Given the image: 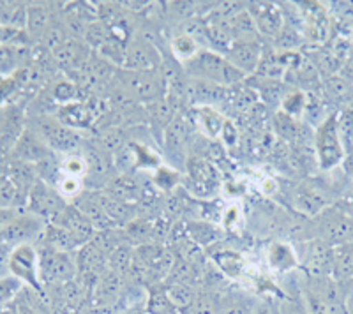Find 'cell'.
Returning a JSON list of instances; mask_svg holds the SVG:
<instances>
[{
	"label": "cell",
	"mask_w": 353,
	"mask_h": 314,
	"mask_svg": "<svg viewBox=\"0 0 353 314\" xmlns=\"http://www.w3.org/2000/svg\"><path fill=\"white\" fill-rule=\"evenodd\" d=\"M53 21V14L50 11V6L46 4H28L27 6V25L25 32L32 43H39L43 39L44 32Z\"/></svg>",
	"instance_id": "cell-21"
},
{
	"label": "cell",
	"mask_w": 353,
	"mask_h": 314,
	"mask_svg": "<svg viewBox=\"0 0 353 314\" xmlns=\"http://www.w3.org/2000/svg\"><path fill=\"white\" fill-rule=\"evenodd\" d=\"M267 265H269L270 272L277 275L290 274L292 270L301 269L297 251L293 249L290 244H286V242H274V244H270L269 251H267Z\"/></svg>",
	"instance_id": "cell-20"
},
{
	"label": "cell",
	"mask_w": 353,
	"mask_h": 314,
	"mask_svg": "<svg viewBox=\"0 0 353 314\" xmlns=\"http://www.w3.org/2000/svg\"><path fill=\"white\" fill-rule=\"evenodd\" d=\"M253 314H274V307H270L269 304H258Z\"/></svg>",
	"instance_id": "cell-53"
},
{
	"label": "cell",
	"mask_w": 353,
	"mask_h": 314,
	"mask_svg": "<svg viewBox=\"0 0 353 314\" xmlns=\"http://www.w3.org/2000/svg\"><path fill=\"white\" fill-rule=\"evenodd\" d=\"M248 11L254 20L258 34L263 37H279L285 30V14L274 2H251Z\"/></svg>",
	"instance_id": "cell-15"
},
{
	"label": "cell",
	"mask_w": 353,
	"mask_h": 314,
	"mask_svg": "<svg viewBox=\"0 0 353 314\" xmlns=\"http://www.w3.org/2000/svg\"><path fill=\"white\" fill-rule=\"evenodd\" d=\"M18 212H20L18 209H0V233L8 228L12 219L17 218Z\"/></svg>",
	"instance_id": "cell-48"
},
{
	"label": "cell",
	"mask_w": 353,
	"mask_h": 314,
	"mask_svg": "<svg viewBox=\"0 0 353 314\" xmlns=\"http://www.w3.org/2000/svg\"><path fill=\"white\" fill-rule=\"evenodd\" d=\"M23 282L18 281L14 275H2L0 278V309L14 304V300L23 291Z\"/></svg>",
	"instance_id": "cell-40"
},
{
	"label": "cell",
	"mask_w": 353,
	"mask_h": 314,
	"mask_svg": "<svg viewBox=\"0 0 353 314\" xmlns=\"http://www.w3.org/2000/svg\"><path fill=\"white\" fill-rule=\"evenodd\" d=\"M241 221V212H239L237 207H230L228 212L225 213V222H226V228H232L233 222H239Z\"/></svg>",
	"instance_id": "cell-50"
},
{
	"label": "cell",
	"mask_w": 353,
	"mask_h": 314,
	"mask_svg": "<svg viewBox=\"0 0 353 314\" xmlns=\"http://www.w3.org/2000/svg\"><path fill=\"white\" fill-rule=\"evenodd\" d=\"M122 288V275H119L113 270H106L94 284V300L99 306L117 302V298L121 295Z\"/></svg>",
	"instance_id": "cell-25"
},
{
	"label": "cell",
	"mask_w": 353,
	"mask_h": 314,
	"mask_svg": "<svg viewBox=\"0 0 353 314\" xmlns=\"http://www.w3.org/2000/svg\"><path fill=\"white\" fill-rule=\"evenodd\" d=\"M181 182V174L173 169L172 166H159V168L154 171V184L159 187V189L172 191L175 189L176 184Z\"/></svg>",
	"instance_id": "cell-43"
},
{
	"label": "cell",
	"mask_w": 353,
	"mask_h": 314,
	"mask_svg": "<svg viewBox=\"0 0 353 314\" xmlns=\"http://www.w3.org/2000/svg\"><path fill=\"white\" fill-rule=\"evenodd\" d=\"M305 108H307V96L301 89L288 92L281 101V112L288 115V117L297 118V121L304 117Z\"/></svg>",
	"instance_id": "cell-37"
},
{
	"label": "cell",
	"mask_w": 353,
	"mask_h": 314,
	"mask_svg": "<svg viewBox=\"0 0 353 314\" xmlns=\"http://www.w3.org/2000/svg\"><path fill=\"white\" fill-rule=\"evenodd\" d=\"M103 193L115 198L119 202L137 205V202L140 200V185H138V182L131 175L121 174L106 182Z\"/></svg>",
	"instance_id": "cell-22"
},
{
	"label": "cell",
	"mask_w": 353,
	"mask_h": 314,
	"mask_svg": "<svg viewBox=\"0 0 353 314\" xmlns=\"http://www.w3.org/2000/svg\"><path fill=\"white\" fill-rule=\"evenodd\" d=\"M72 205L77 207L85 218L92 222V226L97 231H106L112 230V228H117L112 222V219L108 218V213L105 212L103 205H101L97 191H83V193L72 202Z\"/></svg>",
	"instance_id": "cell-19"
},
{
	"label": "cell",
	"mask_w": 353,
	"mask_h": 314,
	"mask_svg": "<svg viewBox=\"0 0 353 314\" xmlns=\"http://www.w3.org/2000/svg\"><path fill=\"white\" fill-rule=\"evenodd\" d=\"M299 265L307 278H332L334 247L320 238H307L297 251Z\"/></svg>",
	"instance_id": "cell-8"
},
{
	"label": "cell",
	"mask_w": 353,
	"mask_h": 314,
	"mask_svg": "<svg viewBox=\"0 0 353 314\" xmlns=\"http://www.w3.org/2000/svg\"><path fill=\"white\" fill-rule=\"evenodd\" d=\"M27 6L25 2L0 0V28L25 30L27 25Z\"/></svg>",
	"instance_id": "cell-27"
},
{
	"label": "cell",
	"mask_w": 353,
	"mask_h": 314,
	"mask_svg": "<svg viewBox=\"0 0 353 314\" xmlns=\"http://www.w3.org/2000/svg\"><path fill=\"white\" fill-rule=\"evenodd\" d=\"M339 286H341V291H343V297H345V300H353V279L343 282V284H339Z\"/></svg>",
	"instance_id": "cell-52"
},
{
	"label": "cell",
	"mask_w": 353,
	"mask_h": 314,
	"mask_svg": "<svg viewBox=\"0 0 353 314\" xmlns=\"http://www.w3.org/2000/svg\"><path fill=\"white\" fill-rule=\"evenodd\" d=\"M313 147L320 169L332 171V169L341 168L346 157V149L339 134V127H337V112L329 113L316 125L313 133Z\"/></svg>",
	"instance_id": "cell-2"
},
{
	"label": "cell",
	"mask_w": 353,
	"mask_h": 314,
	"mask_svg": "<svg viewBox=\"0 0 353 314\" xmlns=\"http://www.w3.org/2000/svg\"><path fill=\"white\" fill-rule=\"evenodd\" d=\"M201 50L203 48H201L200 43L193 36H189L185 32L176 34L172 39V55L175 56L176 61L182 62V64L191 61L193 56H196Z\"/></svg>",
	"instance_id": "cell-32"
},
{
	"label": "cell",
	"mask_w": 353,
	"mask_h": 314,
	"mask_svg": "<svg viewBox=\"0 0 353 314\" xmlns=\"http://www.w3.org/2000/svg\"><path fill=\"white\" fill-rule=\"evenodd\" d=\"M343 171H345V175L348 178H352L353 180V150L352 152H348L346 154V157H345V161H343Z\"/></svg>",
	"instance_id": "cell-51"
},
{
	"label": "cell",
	"mask_w": 353,
	"mask_h": 314,
	"mask_svg": "<svg viewBox=\"0 0 353 314\" xmlns=\"http://www.w3.org/2000/svg\"><path fill=\"white\" fill-rule=\"evenodd\" d=\"M37 254H39V274L44 288H61L77 279L78 266L74 253H64L39 244Z\"/></svg>",
	"instance_id": "cell-6"
},
{
	"label": "cell",
	"mask_w": 353,
	"mask_h": 314,
	"mask_svg": "<svg viewBox=\"0 0 353 314\" xmlns=\"http://www.w3.org/2000/svg\"><path fill=\"white\" fill-rule=\"evenodd\" d=\"M194 121L200 125V131L205 136L216 140L217 136H221L223 133V127L226 124V118L223 117V113L216 108V106H200V108L194 109Z\"/></svg>",
	"instance_id": "cell-26"
},
{
	"label": "cell",
	"mask_w": 353,
	"mask_h": 314,
	"mask_svg": "<svg viewBox=\"0 0 353 314\" xmlns=\"http://www.w3.org/2000/svg\"><path fill=\"white\" fill-rule=\"evenodd\" d=\"M214 263L219 266V270L226 278L239 279L245 270V262L242 254L233 249H217L212 254Z\"/></svg>",
	"instance_id": "cell-28"
},
{
	"label": "cell",
	"mask_w": 353,
	"mask_h": 314,
	"mask_svg": "<svg viewBox=\"0 0 353 314\" xmlns=\"http://www.w3.org/2000/svg\"><path fill=\"white\" fill-rule=\"evenodd\" d=\"M55 154L48 149V145L44 143L43 138L30 127H25L23 133L18 138L17 145L12 149V159L14 161L28 163V165H41V163L48 161Z\"/></svg>",
	"instance_id": "cell-16"
},
{
	"label": "cell",
	"mask_w": 353,
	"mask_h": 314,
	"mask_svg": "<svg viewBox=\"0 0 353 314\" xmlns=\"http://www.w3.org/2000/svg\"><path fill=\"white\" fill-rule=\"evenodd\" d=\"M52 224L61 226V228L68 230L69 233L74 235L81 246H85L88 242H92L97 233V230L92 226V222L88 221L83 213H81L77 207L72 205V203H69V205L53 219Z\"/></svg>",
	"instance_id": "cell-18"
},
{
	"label": "cell",
	"mask_w": 353,
	"mask_h": 314,
	"mask_svg": "<svg viewBox=\"0 0 353 314\" xmlns=\"http://www.w3.org/2000/svg\"><path fill=\"white\" fill-rule=\"evenodd\" d=\"M61 174L69 175V177H78V178L87 177V163H85L83 154L74 152V154H68V156H62Z\"/></svg>",
	"instance_id": "cell-41"
},
{
	"label": "cell",
	"mask_w": 353,
	"mask_h": 314,
	"mask_svg": "<svg viewBox=\"0 0 353 314\" xmlns=\"http://www.w3.org/2000/svg\"><path fill=\"white\" fill-rule=\"evenodd\" d=\"M334 205L339 207V209H341L343 212L348 216V218L353 219V182H352V185H348V187H346L345 193H341L339 200H337Z\"/></svg>",
	"instance_id": "cell-46"
},
{
	"label": "cell",
	"mask_w": 353,
	"mask_h": 314,
	"mask_svg": "<svg viewBox=\"0 0 353 314\" xmlns=\"http://www.w3.org/2000/svg\"><path fill=\"white\" fill-rule=\"evenodd\" d=\"M48 222L27 210H20L18 216L9 222V226L0 233V246L6 247H18L36 244L41 240Z\"/></svg>",
	"instance_id": "cell-10"
},
{
	"label": "cell",
	"mask_w": 353,
	"mask_h": 314,
	"mask_svg": "<svg viewBox=\"0 0 353 314\" xmlns=\"http://www.w3.org/2000/svg\"><path fill=\"white\" fill-rule=\"evenodd\" d=\"M163 64L159 48L149 37L132 36L125 45L124 69L128 71H157Z\"/></svg>",
	"instance_id": "cell-14"
},
{
	"label": "cell",
	"mask_w": 353,
	"mask_h": 314,
	"mask_svg": "<svg viewBox=\"0 0 353 314\" xmlns=\"http://www.w3.org/2000/svg\"><path fill=\"white\" fill-rule=\"evenodd\" d=\"M277 313L279 314H309L307 306L304 302L302 291H297L293 295H286L283 298L279 306H277Z\"/></svg>",
	"instance_id": "cell-45"
},
{
	"label": "cell",
	"mask_w": 353,
	"mask_h": 314,
	"mask_svg": "<svg viewBox=\"0 0 353 314\" xmlns=\"http://www.w3.org/2000/svg\"><path fill=\"white\" fill-rule=\"evenodd\" d=\"M198 291H194V288L188 282H175L168 284L166 288V295H168L170 302L173 304L175 309H188L191 304H193L194 297H196Z\"/></svg>",
	"instance_id": "cell-36"
},
{
	"label": "cell",
	"mask_w": 353,
	"mask_h": 314,
	"mask_svg": "<svg viewBox=\"0 0 353 314\" xmlns=\"http://www.w3.org/2000/svg\"><path fill=\"white\" fill-rule=\"evenodd\" d=\"M97 196H99L101 205H103V209H105V212L108 213V218L112 219L115 226H128L137 219V205L119 202V200L108 196L103 191H97Z\"/></svg>",
	"instance_id": "cell-24"
},
{
	"label": "cell",
	"mask_w": 353,
	"mask_h": 314,
	"mask_svg": "<svg viewBox=\"0 0 353 314\" xmlns=\"http://www.w3.org/2000/svg\"><path fill=\"white\" fill-rule=\"evenodd\" d=\"M221 138L225 140V143L228 147H233L239 141L237 127H235V124H233L232 121H228V118H226V124H225V127H223V133H221Z\"/></svg>",
	"instance_id": "cell-47"
},
{
	"label": "cell",
	"mask_w": 353,
	"mask_h": 314,
	"mask_svg": "<svg viewBox=\"0 0 353 314\" xmlns=\"http://www.w3.org/2000/svg\"><path fill=\"white\" fill-rule=\"evenodd\" d=\"M302 297L309 314H346L345 297L332 278H307Z\"/></svg>",
	"instance_id": "cell-4"
},
{
	"label": "cell",
	"mask_w": 353,
	"mask_h": 314,
	"mask_svg": "<svg viewBox=\"0 0 353 314\" xmlns=\"http://www.w3.org/2000/svg\"><path fill=\"white\" fill-rule=\"evenodd\" d=\"M27 125L43 138V141L53 154L68 156V154L78 152V149L83 145L81 134L62 124L55 115L32 117V121L27 122Z\"/></svg>",
	"instance_id": "cell-5"
},
{
	"label": "cell",
	"mask_w": 353,
	"mask_h": 314,
	"mask_svg": "<svg viewBox=\"0 0 353 314\" xmlns=\"http://www.w3.org/2000/svg\"><path fill=\"white\" fill-rule=\"evenodd\" d=\"M39 244L57 251H64V253H77L80 247H83L74 235L69 233L68 230H64L61 226L52 224V222H48L46 228H44V233L41 237Z\"/></svg>",
	"instance_id": "cell-23"
},
{
	"label": "cell",
	"mask_w": 353,
	"mask_h": 314,
	"mask_svg": "<svg viewBox=\"0 0 353 314\" xmlns=\"http://www.w3.org/2000/svg\"><path fill=\"white\" fill-rule=\"evenodd\" d=\"M50 96H52L53 103L61 108V106L81 101V87L69 78H61V80L53 81V85L50 87Z\"/></svg>",
	"instance_id": "cell-30"
},
{
	"label": "cell",
	"mask_w": 353,
	"mask_h": 314,
	"mask_svg": "<svg viewBox=\"0 0 353 314\" xmlns=\"http://www.w3.org/2000/svg\"><path fill=\"white\" fill-rule=\"evenodd\" d=\"M0 209H27V196L6 174H0Z\"/></svg>",
	"instance_id": "cell-31"
},
{
	"label": "cell",
	"mask_w": 353,
	"mask_h": 314,
	"mask_svg": "<svg viewBox=\"0 0 353 314\" xmlns=\"http://www.w3.org/2000/svg\"><path fill=\"white\" fill-rule=\"evenodd\" d=\"M225 56L230 61V64L244 73L245 76H251L258 71L260 62L263 59V50H261L260 41H241L233 43L225 53Z\"/></svg>",
	"instance_id": "cell-17"
},
{
	"label": "cell",
	"mask_w": 353,
	"mask_h": 314,
	"mask_svg": "<svg viewBox=\"0 0 353 314\" xmlns=\"http://www.w3.org/2000/svg\"><path fill=\"white\" fill-rule=\"evenodd\" d=\"M346 314H353V300H345Z\"/></svg>",
	"instance_id": "cell-54"
},
{
	"label": "cell",
	"mask_w": 353,
	"mask_h": 314,
	"mask_svg": "<svg viewBox=\"0 0 353 314\" xmlns=\"http://www.w3.org/2000/svg\"><path fill=\"white\" fill-rule=\"evenodd\" d=\"M184 71L191 80H201L212 83L221 89H232L245 80V74L241 73L235 65L230 64L225 55L214 50H201L191 61L184 62Z\"/></svg>",
	"instance_id": "cell-1"
},
{
	"label": "cell",
	"mask_w": 353,
	"mask_h": 314,
	"mask_svg": "<svg viewBox=\"0 0 353 314\" xmlns=\"http://www.w3.org/2000/svg\"><path fill=\"white\" fill-rule=\"evenodd\" d=\"M132 263H134V249L129 244H122L115 251H112L108 256V269L122 275V278L128 274L129 270H132Z\"/></svg>",
	"instance_id": "cell-35"
},
{
	"label": "cell",
	"mask_w": 353,
	"mask_h": 314,
	"mask_svg": "<svg viewBox=\"0 0 353 314\" xmlns=\"http://www.w3.org/2000/svg\"><path fill=\"white\" fill-rule=\"evenodd\" d=\"M336 202L337 196L334 191L316 182H302L297 189L293 191V205L307 219H314Z\"/></svg>",
	"instance_id": "cell-11"
},
{
	"label": "cell",
	"mask_w": 353,
	"mask_h": 314,
	"mask_svg": "<svg viewBox=\"0 0 353 314\" xmlns=\"http://www.w3.org/2000/svg\"><path fill=\"white\" fill-rule=\"evenodd\" d=\"M68 205V200L57 191L55 185L39 178L28 193L27 209L25 210L41 218L43 221L52 222Z\"/></svg>",
	"instance_id": "cell-13"
},
{
	"label": "cell",
	"mask_w": 353,
	"mask_h": 314,
	"mask_svg": "<svg viewBox=\"0 0 353 314\" xmlns=\"http://www.w3.org/2000/svg\"><path fill=\"white\" fill-rule=\"evenodd\" d=\"M339 76L343 78V80H346L348 83L353 85V55H350L348 59H345V62H343L341 69H339Z\"/></svg>",
	"instance_id": "cell-49"
},
{
	"label": "cell",
	"mask_w": 353,
	"mask_h": 314,
	"mask_svg": "<svg viewBox=\"0 0 353 314\" xmlns=\"http://www.w3.org/2000/svg\"><path fill=\"white\" fill-rule=\"evenodd\" d=\"M258 304L253 302L251 298L245 297H232L226 302L221 300L219 314H253Z\"/></svg>",
	"instance_id": "cell-42"
},
{
	"label": "cell",
	"mask_w": 353,
	"mask_h": 314,
	"mask_svg": "<svg viewBox=\"0 0 353 314\" xmlns=\"http://www.w3.org/2000/svg\"><path fill=\"white\" fill-rule=\"evenodd\" d=\"M189 121L182 112H179L172 124L166 127L163 134V150H165L166 161L175 166V169H184L189 161L188 150H189Z\"/></svg>",
	"instance_id": "cell-12"
},
{
	"label": "cell",
	"mask_w": 353,
	"mask_h": 314,
	"mask_svg": "<svg viewBox=\"0 0 353 314\" xmlns=\"http://www.w3.org/2000/svg\"><path fill=\"white\" fill-rule=\"evenodd\" d=\"M221 298L210 291L196 293L193 304L185 309L188 314H219Z\"/></svg>",
	"instance_id": "cell-38"
},
{
	"label": "cell",
	"mask_w": 353,
	"mask_h": 314,
	"mask_svg": "<svg viewBox=\"0 0 353 314\" xmlns=\"http://www.w3.org/2000/svg\"><path fill=\"white\" fill-rule=\"evenodd\" d=\"M274 129H276V133L279 134L283 140L290 141V143H295V141H299V138L302 136L301 121L288 117V115H285L281 109L274 115Z\"/></svg>",
	"instance_id": "cell-34"
},
{
	"label": "cell",
	"mask_w": 353,
	"mask_h": 314,
	"mask_svg": "<svg viewBox=\"0 0 353 314\" xmlns=\"http://www.w3.org/2000/svg\"><path fill=\"white\" fill-rule=\"evenodd\" d=\"M14 307H17V314H48L46 304L43 302V295L27 286L14 300Z\"/></svg>",
	"instance_id": "cell-33"
},
{
	"label": "cell",
	"mask_w": 353,
	"mask_h": 314,
	"mask_svg": "<svg viewBox=\"0 0 353 314\" xmlns=\"http://www.w3.org/2000/svg\"><path fill=\"white\" fill-rule=\"evenodd\" d=\"M332 279L339 284L353 279V242L334 247Z\"/></svg>",
	"instance_id": "cell-29"
},
{
	"label": "cell",
	"mask_w": 353,
	"mask_h": 314,
	"mask_svg": "<svg viewBox=\"0 0 353 314\" xmlns=\"http://www.w3.org/2000/svg\"><path fill=\"white\" fill-rule=\"evenodd\" d=\"M119 89L124 90L131 99L143 103L145 106L166 97L165 78L157 71H128L119 69L115 76Z\"/></svg>",
	"instance_id": "cell-3"
},
{
	"label": "cell",
	"mask_w": 353,
	"mask_h": 314,
	"mask_svg": "<svg viewBox=\"0 0 353 314\" xmlns=\"http://www.w3.org/2000/svg\"><path fill=\"white\" fill-rule=\"evenodd\" d=\"M8 266L9 274L23 282V286L30 288L41 295L44 293L39 274V254H37L36 246L28 244V246L12 247L11 253H9Z\"/></svg>",
	"instance_id": "cell-9"
},
{
	"label": "cell",
	"mask_w": 353,
	"mask_h": 314,
	"mask_svg": "<svg viewBox=\"0 0 353 314\" xmlns=\"http://www.w3.org/2000/svg\"><path fill=\"white\" fill-rule=\"evenodd\" d=\"M57 191L62 194V196L68 200V198H72L77 200L81 193H83V178L78 177H69V175H61L59 182H57Z\"/></svg>",
	"instance_id": "cell-44"
},
{
	"label": "cell",
	"mask_w": 353,
	"mask_h": 314,
	"mask_svg": "<svg viewBox=\"0 0 353 314\" xmlns=\"http://www.w3.org/2000/svg\"><path fill=\"white\" fill-rule=\"evenodd\" d=\"M337 127H339V134L345 143L346 154L353 150V105L343 106L337 112Z\"/></svg>",
	"instance_id": "cell-39"
},
{
	"label": "cell",
	"mask_w": 353,
	"mask_h": 314,
	"mask_svg": "<svg viewBox=\"0 0 353 314\" xmlns=\"http://www.w3.org/2000/svg\"><path fill=\"white\" fill-rule=\"evenodd\" d=\"M313 237L339 247L353 242V219L348 218L339 207L332 205L313 219Z\"/></svg>",
	"instance_id": "cell-7"
}]
</instances>
